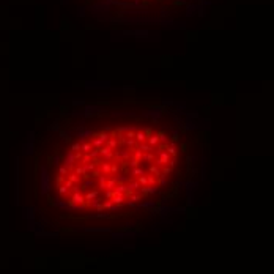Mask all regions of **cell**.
I'll list each match as a JSON object with an SVG mask.
<instances>
[{
	"label": "cell",
	"instance_id": "1",
	"mask_svg": "<svg viewBox=\"0 0 274 274\" xmlns=\"http://www.w3.org/2000/svg\"><path fill=\"white\" fill-rule=\"evenodd\" d=\"M192 162L187 137L166 117L148 112H96L66 125L44 150L41 192L52 207L92 217L142 208L161 213L154 194L181 184Z\"/></svg>",
	"mask_w": 274,
	"mask_h": 274
},
{
	"label": "cell",
	"instance_id": "2",
	"mask_svg": "<svg viewBox=\"0 0 274 274\" xmlns=\"http://www.w3.org/2000/svg\"><path fill=\"white\" fill-rule=\"evenodd\" d=\"M112 2H120V3H128L136 7H159V5L178 2V0H112Z\"/></svg>",
	"mask_w": 274,
	"mask_h": 274
}]
</instances>
